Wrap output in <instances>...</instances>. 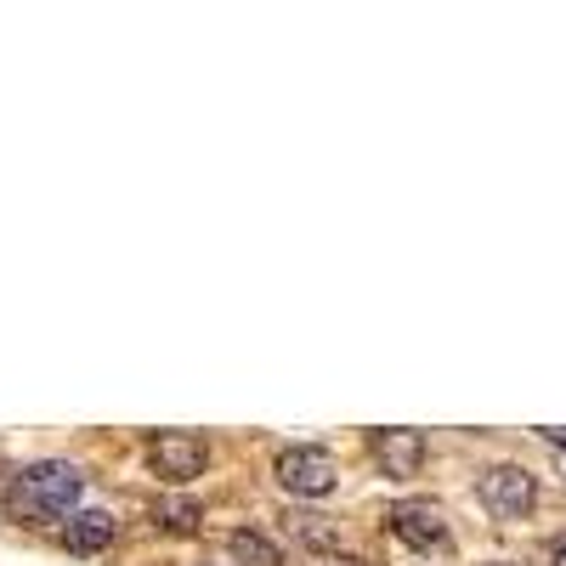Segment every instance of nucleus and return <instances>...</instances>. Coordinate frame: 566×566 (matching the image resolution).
I'll list each match as a JSON object with an SVG mask.
<instances>
[{
    "mask_svg": "<svg viewBox=\"0 0 566 566\" xmlns=\"http://www.w3.org/2000/svg\"><path fill=\"white\" fill-rule=\"evenodd\" d=\"M290 533H295V538H306L312 549H328V544H335V533L317 527V515H290Z\"/></svg>",
    "mask_w": 566,
    "mask_h": 566,
    "instance_id": "10",
    "label": "nucleus"
},
{
    "mask_svg": "<svg viewBox=\"0 0 566 566\" xmlns=\"http://www.w3.org/2000/svg\"><path fill=\"white\" fill-rule=\"evenodd\" d=\"M114 515L108 510H74L69 522H63V549L69 555H103L114 544Z\"/></svg>",
    "mask_w": 566,
    "mask_h": 566,
    "instance_id": "7",
    "label": "nucleus"
},
{
    "mask_svg": "<svg viewBox=\"0 0 566 566\" xmlns=\"http://www.w3.org/2000/svg\"><path fill=\"white\" fill-rule=\"evenodd\" d=\"M199 499H187V493H165V499H154V522L165 527V533H199Z\"/></svg>",
    "mask_w": 566,
    "mask_h": 566,
    "instance_id": "9",
    "label": "nucleus"
},
{
    "mask_svg": "<svg viewBox=\"0 0 566 566\" xmlns=\"http://www.w3.org/2000/svg\"><path fill=\"white\" fill-rule=\"evenodd\" d=\"M476 499L499 515V522H522V515H533V504H538V476L527 464H493V470H482Z\"/></svg>",
    "mask_w": 566,
    "mask_h": 566,
    "instance_id": "3",
    "label": "nucleus"
},
{
    "mask_svg": "<svg viewBox=\"0 0 566 566\" xmlns=\"http://www.w3.org/2000/svg\"><path fill=\"white\" fill-rule=\"evenodd\" d=\"M227 549H232V560H239V566H283L277 538H266L261 527H239V533L227 538Z\"/></svg>",
    "mask_w": 566,
    "mask_h": 566,
    "instance_id": "8",
    "label": "nucleus"
},
{
    "mask_svg": "<svg viewBox=\"0 0 566 566\" xmlns=\"http://www.w3.org/2000/svg\"><path fill=\"white\" fill-rule=\"evenodd\" d=\"M488 566H522V560H488Z\"/></svg>",
    "mask_w": 566,
    "mask_h": 566,
    "instance_id": "12",
    "label": "nucleus"
},
{
    "mask_svg": "<svg viewBox=\"0 0 566 566\" xmlns=\"http://www.w3.org/2000/svg\"><path fill=\"white\" fill-rule=\"evenodd\" d=\"M368 448H374V459H380V470L391 482H408L413 470L424 464V437L419 431H374Z\"/></svg>",
    "mask_w": 566,
    "mask_h": 566,
    "instance_id": "6",
    "label": "nucleus"
},
{
    "mask_svg": "<svg viewBox=\"0 0 566 566\" xmlns=\"http://www.w3.org/2000/svg\"><path fill=\"white\" fill-rule=\"evenodd\" d=\"M148 464H154V476H165L170 488H187L193 476L210 470V442L199 431H154L148 437Z\"/></svg>",
    "mask_w": 566,
    "mask_h": 566,
    "instance_id": "2",
    "label": "nucleus"
},
{
    "mask_svg": "<svg viewBox=\"0 0 566 566\" xmlns=\"http://www.w3.org/2000/svg\"><path fill=\"white\" fill-rule=\"evenodd\" d=\"M80 488H85L80 464H69V459H45V464H29V470H23L18 488H12V499H18V510L29 515V522H52V515L74 510Z\"/></svg>",
    "mask_w": 566,
    "mask_h": 566,
    "instance_id": "1",
    "label": "nucleus"
},
{
    "mask_svg": "<svg viewBox=\"0 0 566 566\" xmlns=\"http://www.w3.org/2000/svg\"><path fill=\"white\" fill-rule=\"evenodd\" d=\"M386 527H391L397 544H408L419 555H431V549L448 544V515H442L437 499H402V504H391L386 510Z\"/></svg>",
    "mask_w": 566,
    "mask_h": 566,
    "instance_id": "4",
    "label": "nucleus"
},
{
    "mask_svg": "<svg viewBox=\"0 0 566 566\" xmlns=\"http://www.w3.org/2000/svg\"><path fill=\"white\" fill-rule=\"evenodd\" d=\"M555 566H566V538H560V544H555Z\"/></svg>",
    "mask_w": 566,
    "mask_h": 566,
    "instance_id": "11",
    "label": "nucleus"
},
{
    "mask_svg": "<svg viewBox=\"0 0 566 566\" xmlns=\"http://www.w3.org/2000/svg\"><path fill=\"white\" fill-rule=\"evenodd\" d=\"M340 482L335 459H328L323 448H283L277 453V488L295 493V499H328Z\"/></svg>",
    "mask_w": 566,
    "mask_h": 566,
    "instance_id": "5",
    "label": "nucleus"
}]
</instances>
